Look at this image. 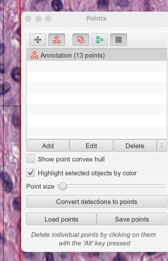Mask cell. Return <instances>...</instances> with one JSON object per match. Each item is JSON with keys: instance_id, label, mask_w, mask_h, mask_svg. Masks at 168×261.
Segmentation results:
<instances>
[{"instance_id": "6da1fadb", "label": "cell", "mask_w": 168, "mask_h": 261, "mask_svg": "<svg viewBox=\"0 0 168 261\" xmlns=\"http://www.w3.org/2000/svg\"><path fill=\"white\" fill-rule=\"evenodd\" d=\"M74 151L79 152H112L113 140H81L75 143Z\"/></svg>"}, {"instance_id": "7a4b0ae2", "label": "cell", "mask_w": 168, "mask_h": 261, "mask_svg": "<svg viewBox=\"0 0 168 261\" xmlns=\"http://www.w3.org/2000/svg\"><path fill=\"white\" fill-rule=\"evenodd\" d=\"M5 191L8 193L11 192L13 188V185L11 178L7 173H5L3 178Z\"/></svg>"}, {"instance_id": "3957f363", "label": "cell", "mask_w": 168, "mask_h": 261, "mask_svg": "<svg viewBox=\"0 0 168 261\" xmlns=\"http://www.w3.org/2000/svg\"><path fill=\"white\" fill-rule=\"evenodd\" d=\"M11 76L12 79L15 82L19 83L20 81V68L16 67L12 69Z\"/></svg>"}, {"instance_id": "277c9868", "label": "cell", "mask_w": 168, "mask_h": 261, "mask_svg": "<svg viewBox=\"0 0 168 261\" xmlns=\"http://www.w3.org/2000/svg\"><path fill=\"white\" fill-rule=\"evenodd\" d=\"M51 6L53 10L55 11H61L63 7L62 2L59 0H54L52 2Z\"/></svg>"}, {"instance_id": "5b68a950", "label": "cell", "mask_w": 168, "mask_h": 261, "mask_svg": "<svg viewBox=\"0 0 168 261\" xmlns=\"http://www.w3.org/2000/svg\"><path fill=\"white\" fill-rule=\"evenodd\" d=\"M0 94L1 95H4L8 93L11 89L10 85L7 83H5L1 85Z\"/></svg>"}, {"instance_id": "8992f818", "label": "cell", "mask_w": 168, "mask_h": 261, "mask_svg": "<svg viewBox=\"0 0 168 261\" xmlns=\"http://www.w3.org/2000/svg\"><path fill=\"white\" fill-rule=\"evenodd\" d=\"M11 121L12 125L15 128H18L20 126V116L17 113H14L11 117Z\"/></svg>"}, {"instance_id": "52a82bcc", "label": "cell", "mask_w": 168, "mask_h": 261, "mask_svg": "<svg viewBox=\"0 0 168 261\" xmlns=\"http://www.w3.org/2000/svg\"><path fill=\"white\" fill-rule=\"evenodd\" d=\"M12 205H13L15 210L19 211L20 210V197L15 198L13 202H12Z\"/></svg>"}, {"instance_id": "ba28073f", "label": "cell", "mask_w": 168, "mask_h": 261, "mask_svg": "<svg viewBox=\"0 0 168 261\" xmlns=\"http://www.w3.org/2000/svg\"><path fill=\"white\" fill-rule=\"evenodd\" d=\"M46 261H53V254L52 253L47 252L45 254Z\"/></svg>"}, {"instance_id": "9c48e42d", "label": "cell", "mask_w": 168, "mask_h": 261, "mask_svg": "<svg viewBox=\"0 0 168 261\" xmlns=\"http://www.w3.org/2000/svg\"><path fill=\"white\" fill-rule=\"evenodd\" d=\"M23 254L24 257L27 259H32L34 257V254L32 253L23 252Z\"/></svg>"}, {"instance_id": "30bf717a", "label": "cell", "mask_w": 168, "mask_h": 261, "mask_svg": "<svg viewBox=\"0 0 168 261\" xmlns=\"http://www.w3.org/2000/svg\"><path fill=\"white\" fill-rule=\"evenodd\" d=\"M100 1L101 2H99V5L101 7H103V8H105L108 5V2H107V1Z\"/></svg>"}, {"instance_id": "8fae6325", "label": "cell", "mask_w": 168, "mask_h": 261, "mask_svg": "<svg viewBox=\"0 0 168 261\" xmlns=\"http://www.w3.org/2000/svg\"><path fill=\"white\" fill-rule=\"evenodd\" d=\"M5 70L4 68V64H1V74H4L5 73Z\"/></svg>"}, {"instance_id": "7c38bea8", "label": "cell", "mask_w": 168, "mask_h": 261, "mask_svg": "<svg viewBox=\"0 0 168 261\" xmlns=\"http://www.w3.org/2000/svg\"><path fill=\"white\" fill-rule=\"evenodd\" d=\"M156 252H147L146 253V254H147V255L148 256H152L154 255V254H156Z\"/></svg>"}]
</instances>
